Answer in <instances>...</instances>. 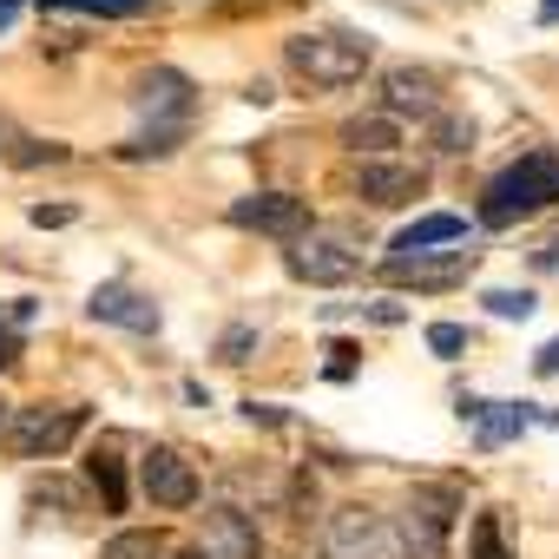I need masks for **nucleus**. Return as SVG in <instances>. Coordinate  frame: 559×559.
Segmentation results:
<instances>
[{"label":"nucleus","mask_w":559,"mask_h":559,"mask_svg":"<svg viewBox=\"0 0 559 559\" xmlns=\"http://www.w3.org/2000/svg\"><path fill=\"white\" fill-rule=\"evenodd\" d=\"M0 421H8V402H0Z\"/></svg>","instance_id":"nucleus-32"},{"label":"nucleus","mask_w":559,"mask_h":559,"mask_svg":"<svg viewBox=\"0 0 559 559\" xmlns=\"http://www.w3.org/2000/svg\"><path fill=\"white\" fill-rule=\"evenodd\" d=\"M250 349H257V330H250V323H237V330H224L217 362H250Z\"/></svg>","instance_id":"nucleus-22"},{"label":"nucleus","mask_w":559,"mask_h":559,"mask_svg":"<svg viewBox=\"0 0 559 559\" xmlns=\"http://www.w3.org/2000/svg\"><path fill=\"white\" fill-rule=\"evenodd\" d=\"M546 204H559V152H526V158H513V165L487 185L480 224L500 230V224L533 217V211H546Z\"/></svg>","instance_id":"nucleus-1"},{"label":"nucleus","mask_w":559,"mask_h":559,"mask_svg":"<svg viewBox=\"0 0 559 559\" xmlns=\"http://www.w3.org/2000/svg\"><path fill=\"white\" fill-rule=\"evenodd\" d=\"M139 487H145L158 507H171V513L198 507V467H191L178 448H152V454L139 461Z\"/></svg>","instance_id":"nucleus-7"},{"label":"nucleus","mask_w":559,"mask_h":559,"mask_svg":"<svg viewBox=\"0 0 559 559\" xmlns=\"http://www.w3.org/2000/svg\"><path fill=\"white\" fill-rule=\"evenodd\" d=\"M21 8H27V0H0V34L14 27V14H21Z\"/></svg>","instance_id":"nucleus-30"},{"label":"nucleus","mask_w":559,"mask_h":559,"mask_svg":"<svg viewBox=\"0 0 559 559\" xmlns=\"http://www.w3.org/2000/svg\"><path fill=\"white\" fill-rule=\"evenodd\" d=\"M317 559H402V533L376 507H336L323 520Z\"/></svg>","instance_id":"nucleus-3"},{"label":"nucleus","mask_w":559,"mask_h":559,"mask_svg":"<svg viewBox=\"0 0 559 559\" xmlns=\"http://www.w3.org/2000/svg\"><path fill=\"white\" fill-rule=\"evenodd\" d=\"M382 106H389V119H441V73L395 67L382 80Z\"/></svg>","instance_id":"nucleus-9"},{"label":"nucleus","mask_w":559,"mask_h":559,"mask_svg":"<svg viewBox=\"0 0 559 559\" xmlns=\"http://www.w3.org/2000/svg\"><path fill=\"white\" fill-rule=\"evenodd\" d=\"M290 276H304V284H349V276H362L356 230H310V237H297Z\"/></svg>","instance_id":"nucleus-5"},{"label":"nucleus","mask_w":559,"mask_h":559,"mask_svg":"<svg viewBox=\"0 0 559 559\" xmlns=\"http://www.w3.org/2000/svg\"><path fill=\"white\" fill-rule=\"evenodd\" d=\"M263 546H257V526L237 513V507H217L211 520H204V559H257Z\"/></svg>","instance_id":"nucleus-12"},{"label":"nucleus","mask_w":559,"mask_h":559,"mask_svg":"<svg viewBox=\"0 0 559 559\" xmlns=\"http://www.w3.org/2000/svg\"><path fill=\"white\" fill-rule=\"evenodd\" d=\"M533 263H539V270H559V237H552V243H539V250H533Z\"/></svg>","instance_id":"nucleus-28"},{"label":"nucleus","mask_w":559,"mask_h":559,"mask_svg":"<svg viewBox=\"0 0 559 559\" xmlns=\"http://www.w3.org/2000/svg\"><path fill=\"white\" fill-rule=\"evenodd\" d=\"M533 369H539V376H559V343H546V349H539V362H533Z\"/></svg>","instance_id":"nucleus-29"},{"label":"nucleus","mask_w":559,"mask_h":559,"mask_svg":"<svg viewBox=\"0 0 559 559\" xmlns=\"http://www.w3.org/2000/svg\"><path fill=\"white\" fill-rule=\"evenodd\" d=\"M178 559H204V552H178Z\"/></svg>","instance_id":"nucleus-31"},{"label":"nucleus","mask_w":559,"mask_h":559,"mask_svg":"<svg viewBox=\"0 0 559 559\" xmlns=\"http://www.w3.org/2000/svg\"><path fill=\"white\" fill-rule=\"evenodd\" d=\"M461 237H467V224H461L454 211H435V217H421V224H408V230L395 237L389 263H402V257H421V250H435V243H461Z\"/></svg>","instance_id":"nucleus-13"},{"label":"nucleus","mask_w":559,"mask_h":559,"mask_svg":"<svg viewBox=\"0 0 559 559\" xmlns=\"http://www.w3.org/2000/svg\"><path fill=\"white\" fill-rule=\"evenodd\" d=\"M8 362H21V330L0 323V369H8Z\"/></svg>","instance_id":"nucleus-26"},{"label":"nucleus","mask_w":559,"mask_h":559,"mask_svg":"<svg viewBox=\"0 0 559 559\" xmlns=\"http://www.w3.org/2000/svg\"><path fill=\"white\" fill-rule=\"evenodd\" d=\"M132 106H139L152 126H185V112H191V80H185L178 67H152V73L132 80Z\"/></svg>","instance_id":"nucleus-8"},{"label":"nucleus","mask_w":559,"mask_h":559,"mask_svg":"<svg viewBox=\"0 0 559 559\" xmlns=\"http://www.w3.org/2000/svg\"><path fill=\"white\" fill-rule=\"evenodd\" d=\"M230 224H237V230H263V237H304V230H310V198L250 191V198L230 204Z\"/></svg>","instance_id":"nucleus-6"},{"label":"nucleus","mask_w":559,"mask_h":559,"mask_svg":"<svg viewBox=\"0 0 559 559\" xmlns=\"http://www.w3.org/2000/svg\"><path fill=\"white\" fill-rule=\"evenodd\" d=\"M435 145L441 152H467L474 145V126L467 119H435Z\"/></svg>","instance_id":"nucleus-23"},{"label":"nucleus","mask_w":559,"mask_h":559,"mask_svg":"<svg viewBox=\"0 0 559 559\" xmlns=\"http://www.w3.org/2000/svg\"><path fill=\"white\" fill-rule=\"evenodd\" d=\"M86 310H93L99 323H119V330H139V336H152V330H158V304H152V297H139L132 284H99Z\"/></svg>","instance_id":"nucleus-11"},{"label":"nucleus","mask_w":559,"mask_h":559,"mask_svg":"<svg viewBox=\"0 0 559 559\" xmlns=\"http://www.w3.org/2000/svg\"><path fill=\"white\" fill-rule=\"evenodd\" d=\"M461 415L480 421V448H500L507 435L526 428V408H520V402H461Z\"/></svg>","instance_id":"nucleus-14"},{"label":"nucleus","mask_w":559,"mask_h":559,"mask_svg":"<svg viewBox=\"0 0 559 559\" xmlns=\"http://www.w3.org/2000/svg\"><path fill=\"white\" fill-rule=\"evenodd\" d=\"M80 428H86V408L80 402H60V408H14V421H8V448L21 454V461H40V454H60V448H73L80 441Z\"/></svg>","instance_id":"nucleus-4"},{"label":"nucleus","mask_w":559,"mask_h":559,"mask_svg":"<svg viewBox=\"0 0 559 559\" xmlns=\"http://www.w3.org/2000/svg\"><path fill=\"white\" fill-rule=\"evenodd\" d=\"M47 8H80V14H139L145 0H47Z\"/></svg>","instance_id":"nucleus-24"},{"label":"nucleus","mask_w":559,"mask_h":559,"mask_svg":"<svg viewBox=\"0 0 559 559\" xmlns=\"http://www.w3.org/2000/svg\"><path fill=\"white\" fill-rule=\"evenodd\" d=\"M428 349H435V356H461V349H467V330H461V323H435V330H428Z\"/></svg>","instance_id":"nucleus-25"},{"label":"nucleus","mask_w":559,"mask_h":559,"mask_svg":"<svg viewBox=\"0 0 559 559\" xmlns=\"http://www.w3.org/2000/svg\"><path fill=\"white\" fill-rule=\"evenodd\" d=\"M474 559H513V552L500 546V520H493V513L474 520Z\"/></svg>","instance_id":"nucleus-20"},{"label":"nucleus","mask_w":559,"mask_h":559,"mask_svg":"<svg viewBox=\"0 0 559 559\" xmlns=\"http://www.w3.org/2000/svg\"><path fill=\"white\" fill-rule=\"evenodd\" d=\"M395 139H402L395 119H349V126H343V145H349V152H389Z\"/></svg>","instance_id":"nucleus-17"},{"label":"nucleus","mask_w":559,"mask_h":559,"mask_svg":"<svg viewBox=\"0 0 559 559\" xmlns=\"http://www.w3.org/2000/svg\"><path fill=\"white\" fill-rule=\"evenodd\" d=\"M487 310L507 317V323H513V317L526 323V317H533V297H526V290H487Z\"/></svg>","instance_id":"nucleus-21"},{"label":"nucleus","mask_w":559,"mask_h":559,"mask_svg":"<svg viewBox=\"0 0 559 559\" xmlns=\"http://www.w3.org/2000/svg\"><path fill=\"white\" fill-rule=\"evenodd\" d=\"M99 559H165V539L152 526H126V533H112L99 546Z\"/></svg>","instance_id":"nucleus-16"},{"label":"nucleus","mask_w":559,"mask_h":559,"mask_svg":"<svg viewBox=\"0 0 559 559\" xmlns=\"http://www.w3.org/2000/svg\"><path fill=\"white\" fill-rule=\"evenodd\" d=\"M284 60H290L310 86L343 93V86H356V80L369 73L376 47H369V40H356V34H297V40H284Z\"/></svg>","instance_id":"nucleus-2"},{"label":"nucleus","mask_w":559,"mask_h":559,"mask_svg":"<svg viewBox=\"0 0 559 559\" xmlns=\"http://www.w3.org/2000/svg\"><path fill=\"white\" fill-rule=\"evenodd\" d=\"M8 158H14V165H60V158H67V145H40V139H14V145H8Z\"/></svg>","instance_id":"nucleus-19"},{"label":"nucleus","mask_w":559,"mask_h":559,"mask_svg":"<svg viewBox=\"0 0 559 559\" xmlns=\"http://www.w3.org/2000/svg\"><path fill=\"white\" fill-rule=\"evenodd\" d=\"M34 224H73V204H34Z\"/></svg>","instance_id":"nucleus-27"},{"label":"nucleus","mask_w":559,"mask_h":559,"mask_svg":"<svg viewBox=\"0 0 559 559\" xmlns=\"http://www.w3.org/2000/svg\"><path fill=\"white\" fill-rule=\"evenodd\" d=\"M178 139H185V126H152V132H139L132 145H119L126 158H165V152H178Z\"/></svg>","instance_id":"nucleus-18"},{"label":"nucleus","mask_w":559,"mask_h":559,"mask_svg":"<svg viewBox=\"0 0 559 559\" xmlns=\"http://www.w3.org/2000/svg\"><path fill=\"white\" fill-rule=\"evenodd\" d=\"M86 474H93V487H99V500H106V513H126V467H119V454H93L86 461Z\"/></svg>","instance_id":"nucleus-15"},{"label":"nucleus","mask_w":559,"mask_h":559,"mask_svg":"<svg viewBox=\"0 0 559 559\" xmlns=\"http://www.w3.org/2000/svg\"><path fill=\"white\" fill-rule=\"evenodd\" d=\"M356 198H369L376 211H395V204L421 198V171H415V165H382V158H369V165L356 171Z\"/></svg>","instance_id":"nucleus-10"}]
</instances>
